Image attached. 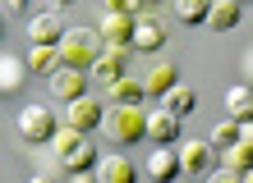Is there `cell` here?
Wrapping results in <instances>:
<instances>
[{"label": "cell", "mask_w": 253, "mask_h": 183, "mask_svg": "<svg viewBox=\"0 0 253 183\" xmlns=\"http://www.w3.org/2000/svg\"><path fill=\"white\" fill-rule=\"evenodd\" d=\"M101 41L97 28H65L60 41H55V51H60V64H74V69H92V60L101 55Z\"/></svg>", "instance_id": "obj_1"}, {"label": "cell", "mask_w": 253, "mask_h": 183, "mask_svg": "<svg viewBox=\"0 0 253 183\" xmlns=\"http://www.w3.org/2000/svg\"><path fill=\"white\" fill-rule=\"evenodd\" d=\"M143 124H147L143 105H111V110H101V128H106V137L120 142V147L143 142Z\"/></svg>", "instance_id": "obj_2"}, {"label": "cell", "mask_w": 253, "mask_h": 183, "mask_svg": "<svg viewBox=\"0 0 253 183\" xmlns=\"http://www.w3.org/2000/svg\"><path fill=\"white\" fill-rule=\"evenodd\" d=\"M55 124H60L55 110H51V105H42V101H33V105H23V110H19V137H23V142H33V147L46 142V137L55 133Z\"/></svg>", "instance_id": "obj_3"}, {"label": "cell", "mask_w": 253, "mask_h": 183, "mask_svg": "<svg viewBox=\"0 0 253 183\" xmlns=\"http://www.w3.org/2000/svg\"><path fill=\"white\" fill-rule=\"evenodd\" d=\"M129 51H133V55H161V51H166V23H161V19H152V9L133 19Z\"/></svg>", "instance_id": "obj_4"}, {"label": "cell", "mask_w": 253, "mask_h": 183, "mask_svg": "<svg viewBox=\"0 0 253 183\" xmlns=\"http://www.w3.org/2000/svg\"><path fill=\"white\" fill-rule=\"evenodd\" d=\"M175 156H180V179H207V170L216 165L212 142H184Z\"/></svg>", "instance_id": "obj_5"}, {"label": "cell", "mask_w": 253, "mask_h": 183, "mask_svg": "<svg viewBox=\"0 0 253 183\" xmlns=\"http://www.w3.org/2000/svg\"><path fill=\"white\" fill-rule=\"evenodd\" d=\"M87 73H92V83H115L120 73H129V46H101Z\"/></svg>", "instance_id": "obj_6"}, {"label": "cell", "mask_w": 253, "mask_h": 183, "mask_svg": "<svg viewBox=\"0 0 253 183\" xmlns=\"http://www.w3.org/2000/svg\"><path fill=\"white\" fill-rule=\"evenodd\" d=\"M46 78H51L55 101H74V96H83V92H87L92 73H87V69H74V64H60L55 73H46Z\"/></svg>", "instance_id": "obj_7"}, {"label": "cell", "mask_w": 253, "mask_h": 183, "mask_svg": "<svg viewBox=\"0 0 253 183\" xmlns=\"http://www.w3.org/2000/svg\"><path fill=\"white\" fill-rule=\"evenodd\" d=\"M65 105H69V115H65L69 128H79V133L101 128V101L92 96V92H83V96H74V101H65Z\"/></svg>", "instance_id": "obj_8"}, {"label": "cell", "mask_w": 253, "mask_h": 183, "mask_svg": "<svg viewBox=\"0 0 253 183\" xmlns=\"http://www.w3.org/2000/svg\"><path fill=\"white\" fill-rule=\"evenodd\" d=\"M221 151H226V170H230V179L244 183L249 170H253V128H244L230 147H221Z\"/></svg>", "instance_id": "obj_9"}, {"label": "cell", "mask_w": 253, "mask_h": 183, "mask_svg": "<svg viewBox=\"0 0 253 183\" xmlns=\"http://www.w3.org/2000/svg\"><path fill=\"white\" fill-rule=\"evenodd\" d=\"M60 32H65L60 9H42V14L28 19V41H33V46H55V41H60Z\"/></svg>", "instance_id": "obj_10"}, {"label": "cell", "mask_w": 253, "mask_h": 183, "mask_svg": "<svg viewBox=\"0 0 253 183\" xmlns=\"http://www.w3.org/2000/svg\"><path fill=\"white\" fill-rule=\"evenodd\" d=\"M92 165H97V147H92V137L83 133L79 142H74L65 156H60V170L74 174V179H87V174H92Z\"/></svg>", "instance_id": "obj_11"}, {"label": "cell", "mask_w": 253, "mask_h": 183, "mask_svg": "<svg viewBox=\"0 0 253 183\" xmlns=\"http://www.w3.org/2000/svg\"><path fill=\"white\" fill-rule=\"evenodd\" d=\"M240 19H244V0H207L203 23L212 28V32H230Z\"/></svg>", "instance_id": "obj_12"}, {"label": "cell", "mask_w": 253, "mask_h": 183, "mask_svg": "<svg viewBox=\"0 0 253 183\" xmlns=\"http://www.w3.org/2000/svg\"><path fill=\"white\" fill-rule=\"evenodd\" d=\"M133 19H138V14H120V9H106V19L97 23V37L106 41V46H129V37H133Z\"/></svg>", "instance_id": "obj_13"}, {"label": "cell", "mask_w": 253, "mask_h": 183, "mask_svg": "<svg viewBox=\"0 0 253 183\" xmlns=\"http://www.w3.org/2000/svg\"><path fill=\"white\" fill-rule=\"evenodd\" d=\"M147 179H157V183L180 179V156L170 151V142H157V151L147 156Z\"/></svg>", "instance_id": "obj_14"}, {"label": "cell", "mask_w": 253, "mask_h": 183, "mask_svg": "<svg viewBox=\"0 0 253 183\" xmlns=\"http://www.w3.org/2000/svg\"><path fill=\"white\" fill-rule=\"evenodd\" d=\"M143 137H152V142H175V137H180V115H170L166 105L152 110L147 124H143Z\"/></svg>", "instance_id": "obj_15"}, {"label": "cell", "mask_w": 253, "mask_h": 183, "mask_svg": "<svg viewBox=\"0 0 253 183\" xmlns=\"http://www.w3.org/2000/svg\"><path fill=\"white\" fill-rule=\"evenodd\" d=\"M28 78V64L19 55H0V96H19Z\"/></svg>", "instance_id": "obj_16"}, {"label": "cell", "mask_w": 253, "mask_h": 183, "mask_svg": "<svg viewBox=\"0 0 253 183\" xmlns=\"http://www.w3.org/2000/svg\"><path fill=\"white\" fill-rule=\"evenodd\" d=\"M106 92H111V101H115V105H143V101H147L143 78H129V73H120L115 83H106Z\"/></svg>", "instance_id": "obj_17"}, {"label": "cell", "mask_w": 253, "mask_h": 183, "mask_svg": "<svg viewBox=\"0 0 253 183\" xmlns=\"http://www.w3.org/2000/svg\"><path fill=\"white\" fill-rule=\"evenodd\" d=\"M92 174H97L101 183H133V165H129L125 156H97Z\"/></svg>", "instance_id": "obj_18"}, {"label": "cell", "mask_w": 253, "mask_h": 183, "mask_svg": "<svg viewBox=\"0 0 253 183\" xmlns=\"http://www.w3.org/2000/svg\"><path fill=\"white\" fill-rule=\"evenodd\" d=\"M175 83H180V69H175V60H157V64H152V73L143 78L147 96H161V92H170Z\"/></svg>", "instance_id": "obj_19"}, {"label": "cell", "mask_w": 253, "mask_h": 183, "mask_svg": "<svg viewBox=\"0 0 253 183\" xmlns=\"http://www.w3.org/2000/svg\"><path fill=\"white\" fill-rule=\"evenodd\" d=\"M23 64H28V73H42V78H46V73L60 69V51H55V46H33V51L23 55Z\"/></svg>", "instance_id": "obj_20"}, {"label": "cell", "mask_w": 253, "mask_h": 183, "mask_svg": "<svg viewBox=\"0 0 253 183\" xmlns=\"http://www.w3.org/2000/svg\"><path fill=\"white\" fill-rule=\"evenodd\" d=\"M157 101H161V105H166V110H170V115H180V119H184V115L193 110V105H198V96H193V92H189L184 83H175L170 92H161V96H157Z\"/></svg>", "instance_id": "obj_21"}, {"label": "cell", "mask_w": 253, "mask_h": 183, "mask_svg": "<svg viewBox=\"0 0 253 183\" xmlns=\"http://www.w3.org/2000/svg\"><path fill=\"white\" fill-rule=\"evenodd\" d=\"M226 110H230V119H240V124H249V119H253V92H249L244 83L226 92Z\"/></svg>", "instance_id": "obj_22"}, {"label": "cell", "mask_w": 253, "mask_h": 183, "mask_svg": "<svg viewBox=\"0 0 253 183\" xmlns=\"http://www.w3.org/2000/svg\"><path fill=\"white\" fill-rule=\"evenodd\" d=\"M170 5H175V19H184L189 28H198L207 14V0H170Z\"/></svg>", "instance_id": "obj_23"}, {"label": "cell", "mask_w": 253, "mask_h": 183, "mask_svg": "<svg viewBox=\"0 0 253 183\" xmlns=\"http://www.w3.org/2000/svg\"><path fill=\"white\" fill-rule=\"evenodd\" d=\"M244 128H249V124H240V119H221V124L212 128V147H230Z\"/></svg>", "instance_id": "obj_24"}, {"label": "cell", "mask_w": 253, "mask_h": 183, "mask_svg": "<svg viewBox=\"0 0 253 183\" xmlns=\"http://www.w3.org/2000/svg\"><path fill=\"white\" fill-rule=\"evenodd\" d=\"M106 9H120V14H147L143 0H106Z\"/></svg>", "instance_id": "obj_25"}, {"label": "cell", "mask_w": 253, "mask_h": 183, "mask_svg": "<svg viewBox=\"0 0 253 183\" xmlns=\"http://www.w3.org/2000/svg\"><path fill=\"white\" fill-rule=\"evenodd\" d=\"M65 170H60V160H51V165H42V170H37V179L42 183H51V179H60Z\"/></svg>", "instance_id": "obj_26"}, {"label": "cell", "mask_w": 253, "mask_h": 183, "mask_svg": "<svg viewBox=\"0 0 253 183\" xmlns=\"http://www.w3.org/2000/svg\"><path fill=\"white\" fill-rule=\"evenodd\" d=\"M0 5H5V9H28L33 0H0Z\"/></svg>", "instance_id": "obj_27"}, {"label": "cell", "mask_w": 253, "mask_h": 183, "mask_svg": "<svg viewBox=\"0 0 253 183\" xmlns=\"http://www.w3.org/2000/svg\"><path fill=\"white\" fill-rule=\"evenodd\" d=\"M69 5H79V0H46V9H69Z\"/></svg>", "instance_id": "obj_28"}, {"label": "cell", "mask_w": 253, "mask_h": 183, "mask_svg": "<svg viewBox=\"0 0 253 183\" xmlns=\"http://www.w3.org/2000/svg\"><path fill=\"white\" fill-rule=\"evenodd\" d=\"M143 5H147V9H157V5H166V0H143Z\"/></svg>", "instance_id": "obj_29"}, {"label": "cell", "mask_w": 253, "mask_h": 183, "mask_svg": "<svg viewBox=\"0 0 253 183\" xmlns=\"http://www.w3.org/2000/svg\"><path fill=\"white\" fill-rule=\"evenodd\" d=\"M0 28H5V23H0Z\"/></svg>", "instance_id": "obj_30"}]
</instances>
